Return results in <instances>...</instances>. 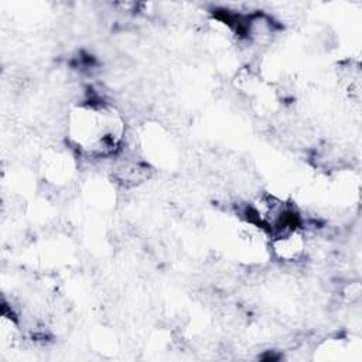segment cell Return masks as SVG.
<instances>
[{
  "mask_svg": "<svg viewBox=\"0 0 362 362\" xmlns=\"http://www.w3.org/2000/svg\"><path fill=\"white\" fill-rule=\"evenodd\" d=\"M124 119L112 105L88 100L75 105L66 117L69 144L89 158L116 156L124 141Z\"/></svg>",
  "mask_w": 362,
  "mask_h": 362,
  "instance_id": "1",
  "label": "cell"
},
{
  "mask_svg": "<svg viewBox=\"0 0 362 362\" xmlns=\"http://www.w3.org/2000/svg\"><path fill=\"white\" fill-rule=\"evenodd\" d=\"M270 255L284 263L300 262L307 253V240L300 228L274 235L269 239Z\"/></svg>",
  "mask_w": 362,
  "mask_h": 362,
  "instance_id": "2",
  "label": "cell"
}]
</instances>
